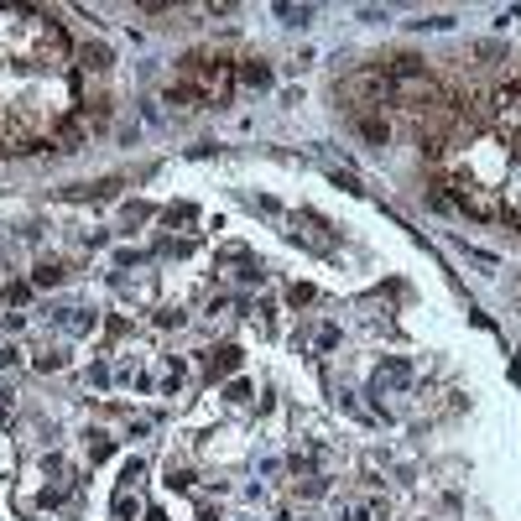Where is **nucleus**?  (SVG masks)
<instances>
[{
    "label": "nucleus",
    "mask_w": 521,
    "mask_h": 521,
    "mask_svg": "<svg viewBox=\"0 0 521 521\" xmlns=\"http://www.w3.org/2000/svg\"><path fill=\"white\" fill-rule=\"evenodd\" d=\"M53 282H63V266H42V272H37V287H53Z\"/></svg>",
    "instance_id": "f03ea898"
},
{
    "label": "nucleus",
    "mask_w": 521,
    "mask_h": 521,
    "mask_svg": "<svg viewBox=\"0 0 521 521\" xmlns=\"http://www.w3.org/2000/svg\"><path fill=\"white\" fill-rule=\"evenodd\" d=\"M240 78H245V83H266L272 73H266V63H245V68H240Z\"/></svg>",
    "instance_id": "f257e3e1"
}]
</instances>
